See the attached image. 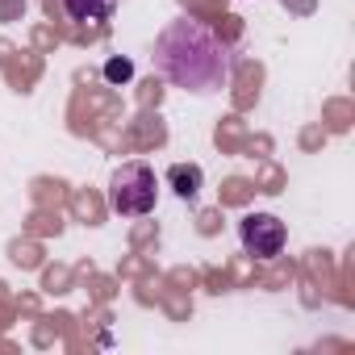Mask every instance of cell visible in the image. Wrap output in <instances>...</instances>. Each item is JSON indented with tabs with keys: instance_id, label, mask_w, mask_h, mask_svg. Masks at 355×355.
Returning a JSON list of instances; mask_svg holds the SVG:
<instances>
[{
	"instance_id": "5b68a950",
	"label": "cell",
	"mask_w": 355,
	"mask_h": 355,
	"mask_svg": "<svg viewBox=\"0 0 355 355\" xmlns=\"http://www.w3.org/2000/svg\"><path fill=\"white\" fill-rule=\"evenodd\" d=\"M63 9L71 21H109L113 9H117V0H63Z\"/></svg>"
},
{
	"instance_id": "3957f363",
	"label": "cell",
	"mask_w": 355,
	"mask_h": 355,
	"mask_svg": "<svg viewBox=\"0 0 355 355\" xmlns=\"http://www.w3.org/2000/svg\"><path fill=\"white\" fill-rule=\"evenodd\" d=\"M239 239H243V251H247V255H255V259H276V255L284 251L288 230H284V222H280L276 214H247V218L239 222Z\"/></svg>"
},
{
	"instance_id": "6da1fadb",
	"label": "cell",
	"mask_w": 355,
	"mask_h": 355,
	"mask_svg": "<svg viewBox=\"0 0 355 355\" xmlns=\"http://www.w3.org/2000/svg\"><path fill=\"white\" fill-rule=\"evenodd\" d=\"M155 71L184 88V92H218L230 84V71H234V55L230 46L201 21H167L155 38Z\"/></svg>"
},
{
	"instance_id": "8992f818",
	"label": "cell",
	"mask_w": 355,
	"mask_h": 355,
	"mask_svg": "<svg viewBox=\"0 0 355 355\" xmlns=\"http://www.w3.org/2000/svg\"><path fill=\"white\" fill-rule=\"evenodd\" d=\"M105 76H109L113 84H125V80L134 76V63H130V59H109V63H105Z\"/></svg>"
},
{
	"instance_id": "7a4b0ae2",
	"label": "cell",
	"mask_w": 355,
	"mask_h": 355,
	"mask_svg": "<svg viewBox=\"0 0 355 355\" xmlns=\"http://www.w3.org/2000/svg\"><path fill=\"white\" fill-rule=\"evenodd\" d=\"M159 201V175L146 163H121L109 180V205L121 218H146Z\"/></svg>"
},
{
	"instance_id": "277c9868",
	"label": "cell",
	"mask_w": 355,
	"mask_h": 355,
	"mask_svg": "<svg viewBox=\"0 0 355 355\" xmlns=\"http://www.w3.org/2000/svg\"><path fill=\"white\" fill-rule=\"evenodd\" d=\"M167 184L180 201H197L201 189H205V171H201V163H171L167 167Z\"/></svg>"
}]
</instances>
